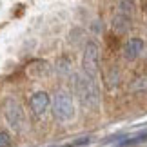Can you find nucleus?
<instances>
[{"label": "nucleus", "mask_w": 147, "mask_h": 147, "mask_svg": "<svg viewBox=\"0 0 147 147\" xmlns=\"http://www.w3.org/2000/svg\"><path fill=\"white\" fill-rule=\"evenodd\" d=\"M75 93H76V98L78 102L89 111H94L98 109L100 105V87L96 84V78H89L86 76L84 73H78L75 76Z\"/></svg>", "instance_id": "nucleus-1"}, {"label": "nucleus", "mask_w": 147, "mask_h": 147, "mask_svg": "<svg viewBox=\"0 0 147 147\" xmlns=\"http://www.w3.org/2000/svg\"><path fill=\"white\" fill-rule=\"evenodd\" d=\"M51 109H53V116L58 122H69L75 116V102L73 96L65 89H60L53 94V102H51Z\"/></svg>", "instance_id": "nucleus-2"}, {"label": "nucleus", "mask_w": 147, "mask_h": 147, "mask_svg": "<svg viewBox=\"0 0 147 147\" xmlns=\"http://www.w3.org/2000/svg\"><path fill=\"white\" fill-rule=\"evenodd\" d=\"M4 116H5V120H7L9 127L13 129L15 133H22L27 125L24 107H22V104L13 96L5 98V102H4Z\"/></svg>", "instance_id": "nucleus-3"}, {"label": "nucleus", "mask_w": 147, "mask_h": 147, "mask_svg": "<svg viewBox=\"0 0 147 147\" xmlns=\"http://www.w3.org/2000/svg\"><path fill=\"white\" fill-rule=\"evenodd\" d=\"M100 69V47L94 40H89L84 46L82 53V73L89 78H96Z\"/></svg>", "instance_id": "nucleus-4"}, {"label": "nucleus", "mask_w": 147, "mask_h": 147, "mask_svg": "<svg viewBox=\"0 0 147 147\" xmlns=\"http://www.w3.org/2000/svg\"><path fill=\"white\" fill-rule=\"evenodd\" d=\"M49 105H51V98H49L47 93L36 91V93L31 94V98H29V107H31V111H33V115H35V116H38V118L44 116V115L49 111Z\"/></svg>", "instance_id": "nucleus-5"}, {"label": "nucleus", "mask_w": 147, "mask_h": 147, "mask_svg": "<svg viewBox=\"0 0 147 147\" xmlns=\"http://www.w3.org/2000/svg\"><path fill=\"white\" fill-rule=\"evenodd\" d=\"M142 53H144V40L138 38V36H131L125 44H123V47H122L123 58L129 60V62H134L136 58H140Z\"/></svg>", "instance_id": "nucleus-6"}, {"label": "nucleus", "mask_w": 147, "mask_h": 147, "mask_svg": "<svg viewBox=\"0 0 147 147\" xmlns=\"http://www.w3.org/2000/svg\"><path fill=\"white\" fill-rule=\"evenodd\" d=\"M131 16L129 15H123V13H118L115 18H113L111 22V27L115 29V33H118V35H123V33H127L129 29H131Z\"/></svg>", "instance_id": "nucleus-7"}, {"label": "nucleus", "mask_w": 147, "mask_h": 147, "mask_svg": "<svg viewBox=\"0 0 147 147\" xmlns=\"http://www.w3.org/2000/svg\"><path fill=\"white\" fill-rule=\"evenodd\" d=\"M49 64L46 60H35L27 65V73L33 76V78H42V76H47L49 75Z\"/></svg>", "instance_id": "nucleus-8"}, {"label": "nucleus", "mask_w": 147, "mask_h": 147, "mask_svg": "<svg viewBox=\"0 0 147 147\" xmlns=\"http://www.w3.org/2000/svg\"><path fill=\"white\" fill-rule=\"evenodd\" d=\"M129 89H131V93H147V73L133 78L129 84Z\"/></svg>", "instance_id": "nucleus-9"}, {"label": "nucleus", "mask_w": 147, "mask_h": 147, "mask_svg": "<svg viewBox=\"0 0 147 147\" xmlns=\"http://www.w3.org/2000/svg\"><path fill=\"white\" fill-rule=\"evenodd\" d=\"M105 82H107L109 87H116L118 86V82H120V73H118L116 67H111V69L105 73Z\"/></svg>", "instance_id": "nucleus-10"}, {"label": "nucleus", "mask_w": 147, "mask_h": 147, "mask_svg": "<svg viewBox=\"0 0 147 147\" xmlns=\"http://www.w3.org/2000/svg\"><path fill=\"white\" fill-rule=\"evenodd\" d=\"M58 73H60V75H64V76L71 73V62L67 60V58H60L58 60Z\"/></svg>", "instance_id": "nucleus-11"}, {"label": "nucleus", "mask_w": 147, "mask_h": 147, "mask_svg": "<svg viewBox=\"0 0 147 147\" xmlns=\"http://www.w3.org/2000/svg\"><path fill=\"white\" fill-rule=\"evenodd\" d=\"M118 7H120V13H123V15H129V16H131L134 4H133V2H120V4H118Z\"/></svg>", "instance_id": "nucleus-12"}, {"label": "nucleus", "mask_w": 147, "mask_h": 147, "mask_svg": "<svg viewBox=\"0 0 147 147\" xmlns=\"http://www.w3.org/2000/svg\"><path fill=\"white\" fill-rule=\"evenodd\" d=\"M11 145V136L7 131H0V147H9Z\"/></svg>", "instance_id": "nucleus-13"}, {"label": "nucleus", "mask_w": 147, "mask_h": 147, "mask_svg": "<svg viewBox=\"0 0 147 147\" xmlns=\"http://www.w3.org/2000/svg\"><path fill=\"white\" fill-rule=\"evenodd\" d=\"M64 147H71V145H64Z\"/></svg>", "instance_id": "nucleus-14"}]
</instances>
